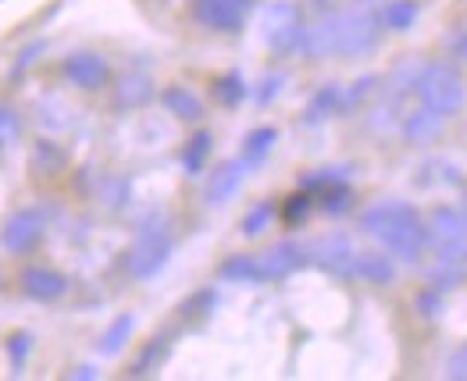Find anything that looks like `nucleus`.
Returning a JSON list of instances; mask_svg holds the SVG:
<instances>
[{"mask_svg": "<svg viewBox=\"0 0 467 381\" xmlns=\"http://www.w3.org/2000/svg\"><path fill=\"white\" fill-rule=\"evenodd\" d=\"M29 349H33V335H29V332H18V335L7 339V356H11L15 375H22V367H26V360H29Z\"/></svg>", "mask_w": 467, "mask_h": 381, "instance_id": "obj_28", "label": "nucleus"}, {"mask_svg": "<svg viewBox=\"0 0 467 381\" xmlns=\"http://www.w3.org/2000/svg\"><path fill=\"white\" fill-rule=\"evenodd\" d=\"M132 332H136V317H132V314L115 317V321H111V328L100 335L97 353H100V356H118V353L125 349V343H129V335H132Z\"/></svg>", "mask_w": 467, "mask_h": 381, "instance_id": "obj_21", "label": "nucleus"}, {"mask_svg": "<svg viewBox=\"0 0 467 381\" xmlns=\"http://www.w3.org/2000/svg\"><path fill=\"white\" fill-rule=\"evenodd\" d=\"M65 78L78 89L93 93V89L108 86L111 68H108V61L100 54H72V57H65Z\"/></svg>", "mask_w": 467, "mask_h": 381, "instance_id": "obj_12", "label": "nucleus"}, {"mask_svg": "<svg viewBox=\"0 0 467 381\" xmlns=\"http://www.w3.org/2000/svg\"><path fill=\"white\" fill-rule=\"evenodd\" d=\"M300 50L314 61H325V57L339 54V15H321L317 22L304 26Z\"/></svg>", "mask_w": 467, "mask_h": 381, "instance_id": "obj_11", "label": "nucleus"}, {"mask_svg": "<svg viewBox=\"0 0 467 381\" xmlns=\"http://www.w3.org/2000/svg\"><path fill=\"white\" fill-rule=\"evenodd\" d=\"M250 4L254 0H196L193 15L200 26L214 29V33H235V29H243Z\"/></svg>", "mask_w": 467, "mask_h": 381, "instance_id": "obj_9", "label": "nucleus"}, {"mask_svg": "<svg viewBox=\"0 0 467 381\" xmlns=\"http://www.w3.org/2000/svg\"><path fill=\"white\" fill-rule=\"evenodd\" d=\"M353 278L364 282V285H389L396 278V264L386 253H360L357 250V261H353Z\"/></svg>", "mask_w": 467, "mask_h": 381, "instance_id": "obj_17", "label": "nucleus"}, {"mask_svg": "<svg viewBox=\"0 0 467 381\" xmlns=\"http://www.w3.org/2000/svg\"><path fill=\"white\" fill-rule=\"evenodd\" d=\"M164 356H168V339H154V343H147V349L136 356V364H132V378H147V375H154L157 367L164 364Z\"/></svg>", "mask_w": 467, "mask_h": 381, "instance_id": "obj_24", "label": "nucleus"}, {"mask_svg": "<svg viewBox=\"0 0 467 381\" xmlns=\"http://www.w3.org/2000/svg\"><path fill=\"white\" fill-rule=\"evenodd\" d=\"M304 39V22H300V7L289 0H278L265 11V43L275 54H293L300 50Z\"/></svg>", "mask_w": 467, "mask_h": 381, "instance_id": "obj_4", "label": "nucleus"}, {"mask_svg": "<svg viewBox=\"0 0 467 381\" xmlns=\"http://www.w3.org/2000/svg\"><path fill=\"white\" fill-rule=\"evenodd\" d=\"M18 136H22V118L11 104H0V147L18 143Z\"/></svg>", "mask_w": 467, "mask_h": 381, "instance_id": "obj_27", "label": "nucleus"}, {"mask_svg": "<svg viewBox=\"0 0 467 381\" xmlns=\"http://www.w3.org/2000/svg\"><path fill=\"white\" fill-rule=\"evenodd\" d=\"M161 104L168 108V115H175L179 121H200L203 118L200 97H196L193 89H186V86H168L161 93Z\"/></svg>", "mask_w": 467, "mask_h": 381, "instance_id": "obj_19", "label": "nucleus"}, {"mask_svg": "<svg viewBox=\"0 0 467 381\" xmlns=\"http://www.w3.org/2000/svg\"><path fill=\"white\" fill-rule=\"evenodd\" d=\"M22 293L36 304H54L68 293V278L54 267H26L22 271Z\"/></svg>", "mask_w": 467, "mask_h": 381, "instance_id": "obj_13", "label": "nucleus"}, {"mask_svg": "<svg viewBox=\"0 0 467 381\" xmlns=\"http://www.w3.org/2000/svg\"><path fill=\"white\" fill-rule=\"evenodd\" d=\"M278 89H282V76L265 78V89H261V93H257V100H261V104H268V100H272L275 93H278Z\"/></svg>", "mask_w": 467, "mask_h": 381, "instance_id": "obj_36", "label": "nucleus"}, {"mask_svg": "<svg viewBox=\"0 0 467 381\" xmlns=\"http://www.w3.org/2000/svg\"><path fill=\"white\" fill-rule=\"evenodd\" d=\"M311 214V192H300V196H289V203H285V221L293 225V221H304Z\"/></svg>", "mask_w": 467, "mask_h": 381, "instance_id": "obj_32", "label": "nucleus"}, {"mask_svg": "<svg viewBox=\"0 0 467 381\" xmlns=\"http://www.w3.org/2000/svg\"><path fill=\"white\" fill-rule=\"evenodd\" d=\"M347 111V86H339V82H328V86H321L317 93L311 97V104H307V115L304 121L307 125H317V121H325V118H336Z\"/></svg>", "mask_w": 467, "mask_h": 381, "instance_id": "obj_16", "label": "nucleus"}, {"mask_svg": "<svg viewBox=\"0 0 467 381\" xmlns=\"http://www.w3.org/2000/svg\"><path fill=\"white\" fill-rule=\"evenodd\" d=\"M72 378H97V371L93 367H78V371H72Z\"/></svg>", "mask_w": 467, "mask_h": 381, "instance_id": "obj_37", "label": "nucleus"}, {"mask_svg": "<svg viewBox=\"0 0 467 381\" xmlns=\"http://www.w3.org/2000/svg\"><path fill=\"white\" fill-rule=\"evenodd\" d=\"M453 57H457L461 65H467V26H461V33L453 36Z\"/></svg>", "mask_w": 467, "mask_h": 381, "instance_id": "obj_35", "label": "nucleus"}, {"mask_svg": "<svg viewBox=\"0 0 467 381\" xmlns=\"http://www.w3.org/2000/svg\"><path fill=\"white\" fill-rule=\"evenodd\" d=\"M171 232L164 229V225H154V229H143V235L136 239V246H132V253H129V271L136 274V278H154L161 267L168 264V257H171Z\"/></svg>", "mask_w": 467, "mask_h": 381, "instance_id": "obj_6", "label": "nucleus"}, {"mask_svg": "<svg viewBox=\"0 0 467 381\" xmlns=\"http://www.w3.org/2000/svg\"><path fill=\"white\" fill-rule=\"evenodd\" d=\"M246 171H250V164L243 160V157H235V160H225L222 168H214V175H211V182H207V203L211 207H222V203H229L239 186H243V179H246Z\"/></svg>", "mask_w": 467, "mask_h": 381, "instance_id": "obj_15", "label": "nucleus"}, {"mask_svg": "<svg viewBox=\"0 0 467 381\" xmlns=\"http://www.w3.org/2000/svg\"><path fill=\"white\" fill-rule=\"evenodd\" d=\"M425 235L431 250L442 246H467V214L464 207H435L425 218Z\"/></svg>", "mask_w": 467, "mask_h": 381, "instance_id": "obj_8", "label": "nucleus"}, {"mask_svg": "<svg viewBox=\"0 0 467 381\" xmlns=\"http://www.w3.org/2000/svg\"><path fill=\"white\" fill-rule=\"evenodd\" d=\"M307 261L317 264L321 271H328V274H336V278H353L357 246L350 242V235L328 232V235H317L311 246H307Z\"/></svg>", "mask_w": 467, "mask_h": 381, "instance_id": "obj_5", "label": "nucleus"}, {"mask_svg": "<svg viewBox=\"0 0 467 381\" xmlns=\"http://www.w3.org/2000/svg\"><path fill=\"white\" fill-rule=\"evenodd\" d=\"M43 229H47L43 211H36V207L15 211V214L4 221V229H0V246H4L7 253H15V257L33 253L39 246V239H43Z\"/></svg>", "mask_w": 467, "mask_h": 381, "instance_id": "obj_7", "label": "nucleus"}, {"mask_svg": "<svg viewBox=\"0 0 467 381\" xmlns=\"http://www.w3.org/2000/svg\"><path fill=\"white\" fill-rule=\"evenodd\" d=\"M360 229L371 239H379L386 253H392L396 261H407V264H414L429 246L425 221L418 218V211L407 200H382V203L368 207L360 214Z\"/></svg>", "mask_w": 467, "mask_h": 381, "instance_id": "obj_1", "label": "nucleus"}, {"mask_svg": "<svg viewBox=\"0 0 467 381\" xmlns=\"http://www.w3.org/2000/svg\"><path fill=\"white\" fill-rule=\"evenodd\" d=\"M442 129H446V115L429 108V104H421V100H418V108H410L403 115V125H400V132H403V139L410 147H425L431 139H439Z\"/></svg>", "mask_w": 467, "mask_h": 381, "instance_id": "obj_10", "label": "nucleus"}, {"mask_svg": "<svg viewBox=\"0 0 467 381\" xmlns=\"http://www.w3.org/2000/svg\"><path fill=\"white\" fill-rule=\"evenodd\" d=\"M275 221V207L272 203H257L254 211H246V218H243V235H261L265 229H272Z\"/></svg>", "mask_w": 467, "mask_h": 381, "instance_id": "obj_26", "label": "nucleus"}, {"mask_svg": "<svg viewBox=\"0 0 467 381\" xmlns=\"http://www.w3.org/2000/svg\"><path fill=\"white\" fill-rule=\"evenodd\" d=\"M375 86H379V76H364V78H357V82H350V86H347V111L360 108V104L375 93Z\"/></svg>", "mask_w": 467, "mask_h": 381, "instance_id": "obj_29", "label": "nucleus"}, {"mask_svg": "<svg viewBox=\"0 0 467 381\" xmlns=\"http://www.w3.org/2000/svg\"><path fill=\"white\" fill-rule=\"evenodd\" d=\"M382 7L379 0H353L347 11H339V54L360 57L382 36Z\"/></svg>", "mask_w": 467, "mask_h": 381, "instance_id": "obj_2", "label": "nucleus"}, {"mask_svg": "<svg viewBox=\"0 0 467 381\" xmlns=\"http://www.w3.org/2000/svg\"><path fill=\"white\" fill-rule=\"evenodd\" d=\"M243 97H246V82L235 76V72L233 76H225V78H218V100H222V104H229V108H233V104H239Z\"/></svg>", "mask_w": 467, "mask_h": 381, "instance_id": "obj_31", "label": "nucleus"}, {"mask_svg": "<svg viewBox=\"0 0 467 381\" xmlns=\"http://www.w3.org/2000/svg\"><path fill=\"white\" fill-rule=\"evenodd\" d=\"M418 15H421L418 0H389L382 7V22H386V29H392V33H407L418 22Z\"/></svg>", "mask_w": 467, "mask_h": 381, "instance_id": "obj_23", "label": "nucleus"}, {"mask_svg": "<svg viewBox=\"0 0 467 381\" xmlns=\"http://www.w3.org/2000/svg\"><path fill=\"white\" fill-rule=\"evenodd\" d=\"M446 375L453 381H467V345L464 349H457L453 356H450V364H446Z\"/></svg>", "mask_w": 467, "mask_h": 381, "instance_id": "obj_34", "label": "nucleus"}, {"mask_svg": "<svg viewBox=\"0 0 467 381\" xmlns=\"http://www.w3.org/2000/svg\"><path fill=\"white\" fill-rule=\"evenodd\" d=\"M275 143H278V132H275L272 125H261V129H254V132L246 136V143H243V153H239V157H243L250 168H257V164L272 153Z\"/></svg>", "mask_w": 467, "mask_h": 381, "instance_id": "obj_22", "label": "nucleus"}, {"mask_svg": "<svg viewBox=\"0 0 467 381\" xmlns=\"http://www.w3.org/2000/svg\"><path fill=\"white\" fill-rule=\"evenodd\" d=\"M321 207H325L328 214H343V211L350 207V190H347L343 182H336V186H328V190L321 192Z\"/></svg>", "mask_w": 467, "mask_h": 381, "instance_id": "obj_30", "label": "nucleus"}, {"mask_svg": "<svg viewBox=\"0 0 467 381\" xmlns=\"http://www.w3.org/2000/svg\"><path fill=\"white\" fill-rule=\"evenodd\" d=\"M307 261V246L300 242H275L272 250L261 253V267H265V282H275V278H289L293 271H300Z\"/></svg>", "mask_w": 467, "mask_h": 381, "instance_id": "obj_14", "label": "nucleus"}, {"mask_svg": "<svg viewBox=\"0 0 467 381\" xmlns=\"http://www.w3.org/2000/svg\"><path fill=\"white\" fill-rule=\"evenodd\" d=\"M464 214H467V200H464Z\"/></svg>", "mask_w": 467, "mask_h": 381, "instance_id": "obj_38", "label": "nucleus"}, {"mask_svg": "<svg viewBox=\"0 0 467 381\" xmlns=\"http://www.w3.org/2000/svg\"><path fill=\"white\" fill-rule=\"evenodd\" d=\"M118 108H140V104H147L150 97H154V82L147 76H121L118 78Z\"/></svg>", "mask_w": 467, "mask_h": 381, "instance_id": "obj_20", "label": "nucleus"}, {"mask_svg": "<svg viewBox=\"0 0 467 381\" xmlns=\"http://www.w3.org/2000/svg\"><path fill=\"white\" fill-rule=\"evenodd\" d=\"M207 153H211V132H196L193 139L186 143V150H182V168H186V175H200V171H203Z\"/></svg>", "mask_w": 467, "mask_h": 381, "instance_id": "obj_25", "label": "nucleus"}, {"mask_svg": "<svg viewBox=\"0 0 467 381\" xmlns=\"http://www.w3.org/2000/svg\"><path fill=\"white\" fill-rule=\"evenodd\" d=\"M418 310L425 314V317H439V310H442V289H425V293H418Z\"/></svg>", "mask_w": 467, "mask_h": 381, "instance_id": "obj_33", "label": "nucleus"}, {"mask_svg": "<svg viewBox=\"0 0 467 381\" xmlns=\"http://www.w3.org/2000/svg\"><path fill=\"white\" fill-rule=\"evenodd\" d=\"M218 274L225 282H235V285H257L265 282V267H261V253H235L225 264L218 267Z\"/></svg>", "mask_w": 467, "mask_h": 381, "instance_id": "obj_18", "label": "nucleus"}, {"mask_svg": "<svg viewBox=\"0 0 467 381\" xmlns=\"http://www.w3.org/2000/svg\"><path fill=\"white\" fill-rule=\"evenodd\" d=\"M414 93H418L421 104H429V108H435V111H442L446 118L457 115L467 100L464 76H461L453 65H446V61H431V65H425L421 76H418Z\"/></svg>", "mask_w": 467, "mask_h": 381, "instance_id": "obj_3", "label": "nucleus"}]
</instances>
